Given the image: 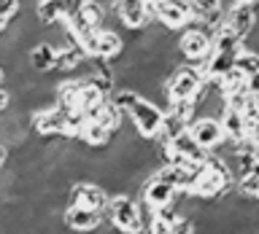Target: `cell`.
Here are the masks:
<instances>
[{
  "instance_id": "obj_2",
  "label": "cell",
  "mask_w": 259,
  "mask_h": 234,
  "mask_svg": "<svg viewBox=\"0 0 259 234\" xmlns=\"http://www.w3.org/2000/svg\"><path fill=\"white\" fill-rule=\"evenodd\" d=\"M208 78L205 73H202V68H197V65H176L173 70L165 76V102L170 100H197L200 92L205 89Z\"/></svg>"
},
{
  "instance_id": "obj_26",
  "label": "cell",
  "mask_w": 259,
  "mask_h": 234,
  "mask_svg": "<svg viewBox=\"0 0 259 234\" xmlns=\"http://www.w3.org/2000/svg\"><path fill=\"white\" fill-rule=\"evenodd\" d=\"M6 78H8V76H6V68H3V65H0V86L6 84Z\"/></svg>"
},
{
  "instance_id": "obj_8",
  "label": "cell",
  "mask_w": 259,
  "mask_h": 234,
  "mask_svg": "<svg viewBox=\"0 0 259 234\" xmlns=\"http://www.w3.org/2000/svg\"><path fill=\"white\" fill-rule=\"evenodd\" d=\"M189 132H192L194 140L200 143V148H205L208 153L219 151L227 143L224 127L216 116H194L192 124H189Z\"/></svg>"
},
{
  "instance_id": "obj_15",
  "label": "cell",
  "mask_w": 259,
  "mask_h": 234,
  "mask_svg": "<svg viewBox=\"0 0 259 234\" xmlns=\"http://www.w3.org/2000/svg\"><path fill=\"white\" fill-rule=\"evenodd\" d=\"M27 68L38 76L52 73L57 68V46H52L49 40H38L35 46L27 48Z\"/></svg>"
},
{
  "instance_id": "obj_7",
  "label": "cell",
  "mask_w": 259,
  "mask_h": 234,
  "mask_svg": "<svg viewBox=\"0 0 259 234\" xmlns=\"http://www.w3.org/2000/svg\"><path fill=\"white\" fill-rule=\"evenodd\" d=\"M151 8H154V19H157L162 27H167V30L181 32L186 24L194 22L189 0H157Z\"/></svg>"
},
{
  "instance_id": "obj_4",
  "label": "cell",
  "mask_w": 259,
  "mask_h": 234,
  "mask_svg": "<svg viewBox=\"0 0 259 234\" xmlns=\"http://www.w3.org/2000/svg\"><path fill=\"white\" fill-rule=\"evenodd\" d=\"M176 48L189 65H200L210 51H213V32H210L202 22L194 19L192 24H186L181 30V38H178Z\"/></svg>"
},
{
  "instance_id": "obj_14",
  "label": "cell",
  "mask_w": 259,
  "mask_h": 234,
  "mask_svg": "<svg viewBox=\"0 0 259 234\" xmlns=\"http://www.w3.org/2000/svg\"><path fill=\"white\" fill-rule=\"evenodd\" d=\"M124 38L119 35L116 27H97V43H95V56H103V60L113 62L116 56L124 54Z\"/></svg>"
},
{
  "instance_id": "obj_3",
  "label": "cell",
  "mask_w": 259,
  "mask_h": 234,
  "mask_svg": "<svg viewBox=\"0 0 259 234\" xmlns=\"http://www.w3.org/2000/svg\"><path fill=\"white\" fill-rule=\"evenodd\" d=\"M105 223H111L119 234H146L141 221V202L130 194H111L105 207Z\"/></svg>"
},
{
  "instance_id": "obj_24",
  "label": "cell",
  "mask_w": 259,
  "mask_h": 234,
  "mask_svg": "<svg viewBox=\"0 0 259 234\" xmlns=\"http://www.w3.org/2000/svg\"><path fill=\"white\" fill-rule=\"evenodd\" d=\"M11 108V92H8L6 86H0V113Z\"/></svg>"
},
{
  "instance_id": "obj_12",
  "label": "cell",
  "mask_w": 259,
  "mask_h": 234,
  "mask_svg": "<svg viewBox=\"0 0 259 234\" xmlns=\"http://www.w3.org/2000/svg\"><path fill=\"white\" fill-rule=\"evenodd\" d=\"M176 197H178V191H176L170 183L159 181V178L149 175V178L143 181V189H141V202H143V205H149L151 210L170 205V202H173Z\"/></svg>"
},
{
  "instance_id": "obj_27",
  "label": "cell",
  "mask_w": 259,
  "mask_h": 234,
  "mask_svg": "<svg viewBox=\"0 0 259 234\" xmlns=\"http://www.w3.org/2000/svg\"><path fill=\"white\" fill-rule=\"evenodd\" d=\"M240 6H259V0H238Z\"/></svg>"
},
{
  "instance_id": "obj_22",
  "label": "cell",
  "mask_w": 259,
  "mask_h": 234,
  "mask_svg": "<svg viewBox=\"0 0 259 234\" xmlns=\"http://www.w3.org/2000/svg\"><path fill=\"white\" fill-rule=\"evenodd\" d=\"M22 11V0H0V16L8 22H14Z\"/></svg>"
},
{
  "instance_id": "obj_13",
  "label": "cell",
  "mask_w": 259,
  "mask_h": 234,
  "mask_svg": "<svg viewBox=\"0 0 259 234\" xmlns=\"http://www.w3.org/2000/svg\"><path fill=\"white\" fill-rule=\"evenodd\" d=\"M227 24H230V30H232L240 40H246L251 32L256 30V24H259L256 6H240V3H238L230 14H227Z\"/></svg>"
},
{
  "instance_id": "obj_17",
  "label": "cell",
  "mask_w": 259,
  "mask_h": 234,
  "mask_svg": "<svg viewBox=\"0 0 259 234\" xmlns=\"http://www.w3.org/2000/svg\"><path fill=\"white\" fill-rule=\"evenodd\" d=\"M65 14H68V3L65 0H35V8H32V16H35V22L40 27L57 24Z\"/></svg>"
},
{
  "instance_id": "obj_1",
  "label": "cell",
  "mask_w": 259,
  "mask_h": 234,
  "mask_svg": "<svg viewBox=\"0 0 259 234\" xmlns=\"http://www.w3.org/2000/svg\"><path fill=\"white\" fill-rule=\"evenodd\" d=\"M232 186H235V175H232L230 164H227L219 153H208L205 161H202L200 169H197V181H194L192 194L200 199H219V197H224Z\"/></svg>"
},
{
  "instance_id": "obj_25",
  "label": "cell",
  "mask_w": 259,
  "mask_h": 234,
  "mask_svg": "<svg viewBox=\"0 0 259 234\" xmlns=\"http://www.w3.org/2000/svg\"><path fill=\"white\" fill-rule=\"evenodd\" d=\"M8 156H11V148H8V145L0 140V172H3L6 169V164H8Z\"/></svg>"
},
{
  "instance_id": "obj_5",
  "label": "cell",
  "mask_w": 259,
  "mask_h": 234,
  "mask_svg": "<svg viewBox=\"0 0 259 234\" xmlns=\"http://www.w3.org/2000/svg\"><path fill=\"white\" fill-rule=\"evenodd\" d=\"M127 119L133 121L135 132L146 137V140H157L159 129H162V119H165V108L159 102L149 100V97L138 94V100L130 105L127 110Z\"/></svg>"
},
{
  "instance_id": "obj_23",
  "label": "cell",
  "mask_w": 259,
  "mask_h": 234,
  "mask_svg": "<svg viewBox=\"0 0 259 234\" xmlns=\"http://www.w3.org/2000/svg\"><path fill=\"white\" fill-rule=\"evenodd\" d=\"M170 234H197V226H194L192 218L178 215V221L173 223V229H170Z\"/></svg>"
},
{
  "instance_id": "obj_10",
  "label": "cell",
  "mask_w": 259,
  "mask_h": 234,
  "mask_svg": "<svg viewBox=\"0 0 259 234\" xmlns=\"http://www.w3.org/2000/svg\"><path fill=\"white\" fill-rule=\"evenodd\" d=\"M65 127H68V108L52 105L32 113V132L38 137H65Z\"/></svg>"
},
{
  "instance_id": "obj_21",
  "label": "cell",
  "mask_w": 259,
  "mask_h": 234,
  "mask_svg": "<svg viewBox=\"0 0 259 234\" xmlns=\"http://www.w3.org/2000/svg\"><path fill=\"white\" fill-rule=\"evenodd\" d=\"M235 70L243 73L246 78L256 76L259 73V51H251V48H243L238 54V60H235Z\"/></svg>"
},
{
  "instance_id": "obj_19",
  "label": "cell",
  "mask_w": 259,
  "mask_h": 234,
  "mask_svg": "<svg viewBox=\"0 0 259 234\" xmlns=\"http://www.w3.org/2000/svg\"><path fill=\"white\" fill-rule=\"evenodd\" d=\"M219 121H222L224 135H227V140H230V143H238L240 137H246V119H243L240 110L224 108L222 116H219Z\"/></svg>"
},
{
  "instance_id": "obj_28",
  "label": "cell",
  "mask_w": 259,
  "mask_h": 234,
  "mask_svg": "<svg viewBox=\"0 0 259 234\" xmlns=\"http://www.w3.org/2000/svg\"><path fill=\"white\" fill-rule=\"evenodd\" d=\"M146 3H149V6H154V3H157V0H146ZM151 11H154V8H151Z\"/></svg>"
},
{
  "instance_id": "obj_18",
  "label": "cell",
  "mask_w": 259,
  "mask_h": 234,
  "mask_svg": "<svg viewBox=\"0 0 259 234\" xmlns=\"http://www.w3.org/2000/svg\"><path fill=\"white\" fill-rule=\"evenodd\" d=\"M167 145H170L173 151H178L181 156L192 159V161H197V164H200V161H205V156H208V151H205V148H200V143L192 137L189 129H184L181 135H176L173 140H167Z\"/></svg>"
},
{
  "instance_id": "obj_20",
  "label": "cell",
  "mask_w": 259,
  "mask_h": 234,
  "mask_svg": "<svg viewBox=\"0 0 259 234\" xmlns=\"http://www.w3.org/2000/svg\"><path fill=\"white\" fill-rule=\"evenodd\" d=\"M235 189L240 194H246V197H259V159L254 161V167H251L246 175H240L238 181H235Z\"/></svg>"
},
{
  "instance_id": "obj_6",
  "label": "cell",
  "mask_w": 259,
  "mask_h": 234,
  "mask_svg": "<svg viewBox=\"0 0 259 234\" xmlns=\"http://www.w3.org/2000/svg\"><path fill=\"white\" fill-rule=\"evenodd\" d=\"M108 199H111V194L97 181H76L68 189V205L89 207V210H97V213H105Z\"/></svg>"
},
{
  "instance_id": "obj_11",
  "label": "cell",
  "mask_w": 259,
  "mask_h": 234,
  "mask_svg": "<svg viewBox=\"0 0 259 234\" xmlns=\"http://www.w3.org/2000/svg\"><path fill=\"white\" fill-rule=\"evenodd\" d=\"M151 22H157V19H154V11L146 0H119V24L124 30L141 32Z\"/></svg>"
},
{
  "instance_id": "obj_16",
  "label": "cell",
  "mask_w": 259,
  "mask_h": 234,
  "mask_svg": "<svg viewBox=\"0 0 259 234\" xmlns=\"http://www.w3.org/2000/svg\"><path fill=\"white\" fill-rule=\"evenodd\" d=\"M78 143H84L87 148H108V145L113 143V132L108 127H103L100 121H95V119H87V124L84 129H81V137H78Z\"/></svg>"
},
{
  "instance_id": "obj_9",
  "label": "cell",
  "mask_w": 259,
  "mask_h": 234,
  "mask_svg": "<svg viewBox=\"0 0 259 234\" xmlns=\"http://www.w3.org/2000/svg\"><path fill=\"white\" fill-rule=\"evenodd\" d=\"M103 223H105V213H97V210L78 207V205H65L62 210V226L70 229L73 234H95Z\"/></svg>"
}]
</instances>
